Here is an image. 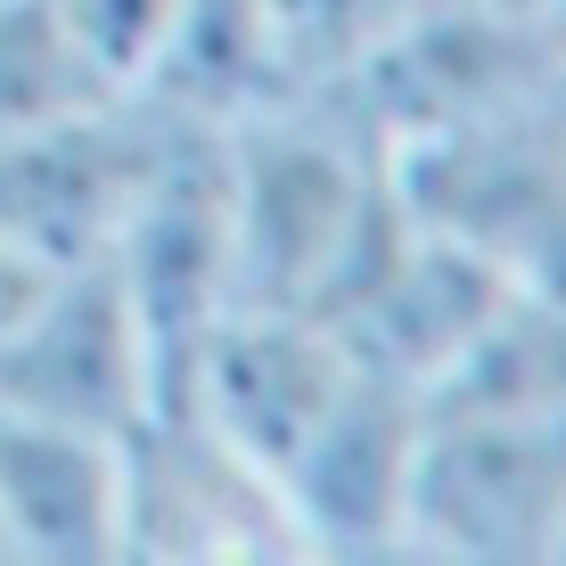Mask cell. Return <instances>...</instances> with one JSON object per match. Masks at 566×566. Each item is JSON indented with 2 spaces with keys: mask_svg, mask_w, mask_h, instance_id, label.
I'll list each match as a JSON object with an SVG mask.
<instances>
[{
  "mask_svg": "<svg viewBox=\"0 0 566 566\" xmlns=\"http://www.w3.org/2000/svg\"><path fill=\"white\" fill-rule=\"evenodd\" d=\"M115 99V83L74 50V33L50 17V0H0V140L83 115Z\"/></svg>",
  "mask_w": 566,
  "mask_h": 566,
  "instance_id": "obj_8",
  "label": "cell"
},
{
  "mask_svg": "<svg viewBox=\"0 0 566 566\" xmlns=\"http://www.w3.org/2000/svg\"><path fill=\"white\" fill-rule=\"evenodd\" d=\"M156 115L198 132H239L263 107L287 99V57H280V25L271 0H181L156 66L140 74V91Z\"/></svg>",
  "mask_w": 566,
  "mask_h": 566,
  "instance_id": "obj_7",
  "label": "cell"
},
{
  "mask_svg": "<svg viewBox=\"0 0 566 566\" xmlns=\"http://www.w3.org/2000/svg\"><path fill=\"white\" fill-rule=\"evenodd\" d=\"M411 460H419V386L361 361L280 476L304 558H402Z\"/></svg>",
  "mask_w": 566,
  "mask_h": 566,
  "instance_id": "obj_5",
  "label": "cell"
},
{
  "mask_svg": "<svg viewBox=\"0 0 566 566\" xmlns=\"http://www.w3.org/2000/svg\"><path fill=\"white\" fill-rule=\"evenodd\" d=\"M9 566H124V436L0 411Z\"/></svg>",
  "mask_w": 566,
  "mask_h": 566,
  "instance_id": "obj_6",
  "label": "cell"
},
{
  "mask_svg": "<svg viewBox=\"0 0 566 566\" xmlns=\"http://www.w3.org/2000/svg\"><path fill=\"white\" fill-rule=\"evenodd\" d=\"M50 17L74 33V50H83L115 91H140V74L156 66L181 0H50Z\"/></svg>",
  "mask_w": 566,
  "mask_h": 566,
  "instance_id": "obj_10",
  "label": "cell"
},
{
  "mask_svg": "<svg viewBox=\"0 0 566 566\" xmlns=\"http://www.w3.org/2000/svg\"><path fill=\"white\" fill-rule=\"evenodd\" d=\"M156 395H165V354L115 263L50 271L0 345V411L124 436Z\"/></svg>",
  "mask_w": 566,
  "mask_h": 566,
  "instance_id": "obj_4",
  "label": "cell"
},
{
  "mask_svg": "<svg viewBox=\"0 0 566 566\" xmlns=\"http://www.w3.org/2000/svg\"><path fill=\"white\" fill-rule=\"evenodd\" d=\"M402 558L566 566V402L419 395Z\"/></svg>",
  "mask_w": 566,
  "mask_h": 566,
  "instance_id": "obj_1",
  "label": "cell"
},
{
  "mask_svg": "<svg viewBox=\"0 0 566 566\" xmlns=\"http://www.w3.org/2000/svg\"><path fill=\"white\" fill-rule=\"evenodd\" d=\"M50 271L42 263H25L17 247H0V345H9V328H17V312L33 304V287H42Z\"/></svg>",
  "mask_w": 566,
  "mask_h": 566,
  "instance_id": "obj_11",
  "label": "cell"
},
{
  "mask_svg": "<svg viewBox=\"0 0 566 566\" xmlns=\"http://www.w3.org/2000/svg\"><path fill=\"white\" fill-rule=\"evenodd\" d=\"M427 0H271L287 57V99H328L395 42Z\"/></svg>",
  "mask_w": 566,
  "mask_h": 566,
  "instance_id": "obj_9",
  "label": "cell"
},
{
  "mask_svg": "<svg viewBox=\"0 0 566 566\" xmlns=\"http://www.w3.org/2000/svg\"><path fill=\"white\" fill-rule=\"evenodd\" d=\"M172 132H181L172 115L115 91L83 115L25 132V140H0V247H17L42 271L107 263L140 189L165 165Z\"/></svg>",
  "mask_w": 566,
  "mask_h": 566,
  "instance_id": "obj_3",
  "label": "cell"
},
{
  "mask_svg": "<svg viewBox=\"0 0 566 566\" xmlns=\"http://www.w3.org/2000/svg\"><path fill=\"white\" fill-rule=\"evenodd\" d=\"M263 566L304 558L287 493L181 386L124 427V566Z\"/></svg>",
  "mask_w": 566,
  "mask_h": 566,
  "instance_id": "obj_2",
  "label": "cell"
},
{
  "mask_svg": "<svg viewBox=\"0 0 566 566\" xmlns=\"http://www.w3.org/2000/svg\"><path fill=\"white\" fill-rule=\"evenodd\" d=\"M0 566H9V551H0Z\"/></svg>",
  "mask_w": 566,
  "mask_h": 566,
  "instance_id": "obj_12",
  "label": "cell"
}]
</instances>
